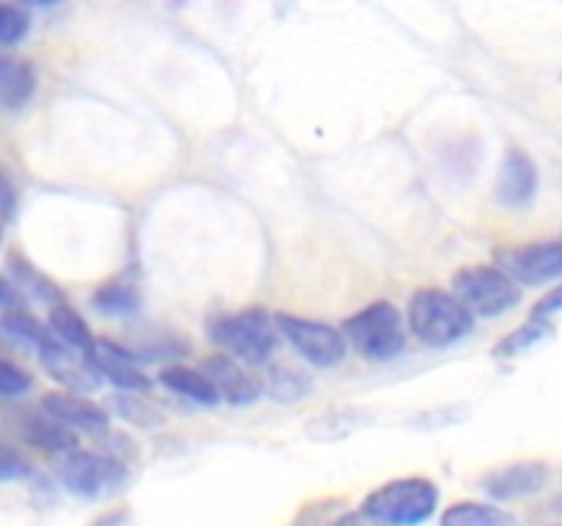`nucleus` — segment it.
<instances>
[{
    "mask_svg": "<svg viewBox=\"0 0 562 526\" xmlns=\"http://www.w3.org/2000/svg\"><path fill=\"white\" fill-rule=\"evenodd\" d=\"M88 359L97 367L99 376H104L119 389H126V392H146V389H151V381L137 367V356L130 348H124V345L110 343V340H97Z\"/></svg>",
    "mask_w": 562,
    "mask_h": 526,
    "instance_id": "9",
    "label": "nucleus"
},
{
    "mask_svg": "<svg viewBox=\"0 0 562 526\" xmlns=\"http://www.w3.org/2000/svg\"><path fill=\"white\" fill-rule=\"evenodd\" d=\"M278 321L263 307H245L209 321V338L247 365H263L278 343Z\"/></svg>",
    "mask_w": 562,
    "mask_h": 526,
    "instance_id": "2",
    "label": "nucleus"
},
{
    "mask_svg": "<svg viewBox=\"0 0 562 526\" xmlns=\"http://www.w3.org/2000/svg\"><path fill=\"white\" fill-rule=\"evenodd\" d=\"M547 477L549 469L543 464H538V460H521V464L492 471L481 485L497 502H514V499L532 496V493L541 491Z\"/></svg>",
    "mask_w": 562,
    "mask_h": 526,
    "instance_id": "10",
    "label": "nucleus"
},
{
    "mask_svg": "<svg viewBox=\"0 0 562 526\" xmlns=\"http://www.w3.org/2000/svg\"><path fill=\"white\" fill-rule=\"evenodd\" d=\"M445 526H505L516 524V518L494 504L481 502H459L442 513Z\"/></svg>",
    "mask_w": 562,
    "mask_h": 526,
    "instance_id": "19",
    "label": "nucleus"
},
{
    "mask_svg": "<svg viewBox=\"0 0 562 526\" xmlns=\"http://www.w3.org/2000/svg\"><path fill=\"white\" fill-rule=\"evenodd\" d=\"M42 409L47 411V414H53L55 420L66 422L69 427H77V431L102 433L108 431L110 425V416L104 414L97 403L75 395V389H69V392L44 395Z\"/></svg>",
    "mask_w": 562,
    "mask_h": 526,
    "instance_id": "11",
    "label": "nucleus"
},
{
    "mask_svg": "<svg viewBox=\"0 0 562 526\" xmlns=\"http://www.w3.org/2000/svg\"><path fill=\"white\" fill-rule=\"evenodd\" d=\"M351 348L371 362H390L404 351V318L393 301H373L344 321Z\"/></svg>",
    "mask_w": 562,
    "mask_h": 526,
    "instance_id": "4",
    "label": "nucleus"
},
{
    "mask_svg": "<svg viewBox=\"0 0 562 526\" xmlns=\"http://www.w3.org/2000/svg\"><path fill=\"white\" fill-rule=\"evenodd\" d=\"M137 305H140V296L130 279H110L93 294V307L104 316H132Z\"/></svg>",
    "mask_w": 562,
    "mask_h": 526,
    "instance_id": "20",
    "label": "nucleus"
},
{
    "mask_svg": "<svg viewBox=\"0 0 562 526\" xmlns=\"http://www.w3.org/2000/svg\"><path fill=\"white\" fill-rule=\"evenodd\" d=\"M201 370L212 378V384L217 387L220 398L225 403L247 405L252 400H258V395H261V387L234 359H228V356H209V359H203Z\"/></svg>",
    "mask_w": 562,
    "mask_h": 526,
    "instance_id": "13",
    "label": "nucleus"
},
{
    "mask_svg": "<svg viewBox=\"0 0 562 526\" xmlns=\"http://www.w3.org/2000/svg\"><path fill=\"white\" fill-rule=\"evenodd\" d=\"M558 312H562V285H554V288L549 290L541 301H538L536 310H532V316L552 318V316H558Z\"/></svg>",
    "mask_w": 562,
    "mask_h": 526,
    "instance_id": "26",
    "label": "nucleus"
},
{
    "mask_svg": "<svg viewBox=\"0 0 562 526\" xmlns=\"http://www.w3.org/2000/svg\"><path fill=\"white\" fill-rule=\"evenodd\" d=\"M453 290L481 318H497L521 301V288L505 268L470 266L456 272Z\"/></svg>",
    "mask_w": 562,
    "mask_h": 526,
    "instance_id": "6",
    "label": "nucleus"
},
{
    "mask_svg": "<svg viewBox=\"0 0 562 526\" xmlns=\"http://www.w3.org/2000/svg\"><path fill=\"white\" fill-rule=\"evenodd\" d=\"M31 387H33L31 376H27L22 367H16L11 359L0 362V395H3L5 400L22 398Z\"/></svg>",
    "mask_w": 562,
    "mask_h": 526,
    "instance_id": "24",
    "label": "nucleus"
},
{
    "mask_svg": "<svg viewBox=\"0 0 562 526\" xmlns=\"http://www.w3.org/2000/svg\"><path fill=\"white\" fill-rule=\"evenodd\" d=\"M0 329H3L5 338L14 340V343L20 345H27V348H33L36 354H42L44 348H49V345L58 340V334L53 332V327L49 329L42 327V323H38L33 316H27L25 310H3Z\"/></svg>",
    "mask_w": 562,
    "mask_h": 526,
    "instance_id": "17",
    "label": "nucleus"
},
{
    "mask_svg": "<svg viewBox=\"0 0 562 526\" xmlns=\"http://www.w3.org/2000/svg\"><path fill=\"white\" fill-rule=\"evenodd\" d=\"M497 266L505 268L519 285H547L562 277V241L510 247L499 252Z\"/></svg>",
    "mask_w": 562,
    "mask_h": 526,
    "instance_id": "8",
    "label": "nucleus"
},
{
    "mask_svg": "<svg viewBox=\"0 0 562 526\" xmlns=\"http://www.w3.org/2000/svg\"><path fill=\"white\" fill-rule=\"evenodd\" d=\"M27 27H31V20L22 11V5H14L11 0H5L3 11H0V44L3 47H14L16 42L27 36Z\"/></svg>",
    "mask_w": 562,
    "mask_h": 526,
    "instance_id": "23",
    "label": "nucleus"
},
{
    "mask_svg": "<svg viewBox=\"0 0 562 526\" xmlns=\"http://www.w3.org/2000/svg\"><path fill=\"white\" fill-rule=\"evenodd\" d=\"M159 381L170 389V392L181 395V398L192 400L198 405H217L220 392L212 384V378L203 370H192V367L184 365H170L159 373Z\"/></svg>",
    "mask_w": 562,
    "mask_h": 526,
    "instance_id": "16",
    "label": "nucleus"
},
{
    "mask_svg": "<svg viewBox=\"0 0 562 526\" xmlns=\"http://www.w3.org/2000/svg\"><path fill=\"white\" fill-rule=\"evenodd\" d=\"M9 274H11V279H14L16 288L25 290V294H31V296H36V299L49 301V305H55V301H64V296H60V290L55 288L53 279L44 277L38 268H33L31 263L25 261V258L9 255Z\"/></svg>",
    "mask_w": 562,
    "mask_h": 526,
    "instance_id": "21",
    "label": "nucleus"
},
{
    "mask_svg": "<svg viewBox=\"0 0 562 526\" xmlns=\"http://www.w3.org/2000/svg\"><path fill=\"white\" fill-rule=\"evenodd\" d=\"M538 190V168L525 151L514 148L505 157L497 181V197L505 206H527Z\"/></svg>",
    "mask_w": 562,
    "mask_h": 526,
    "instance_id": "12",
    "label": "nucleus"
},
{
    "mask_svg": "<svg viewBox=\"0 0 562 526\" xmlns=\"http://www.w3.org/2000/svg\"><path fill=\"white\" fill-rule=\"evenodd\" d=\"M22 5H33V9H53V5L64 3V0H20Z\"/></svg>",
    "mask_w": 562,
    "mask_h": 526,
    "instance_id": "28",
    "label": "nucleus"
},
{
    "mask_svg": "<svg viewBox=\"0 0 562 526\" xmlns=\"http://www.w3.org/2000/svg\"><path fill=\"white\" fill-rule=\"evenodd\" d=\"M439 504V491L426 477H404L368 493L362 502V515L368 521L390 526L423 524L434 515Z\"/></svg>",
    "mask_w": 562,
    "mask_h": 526,
    "instance_id": "3",
    "label": "nucleus"
},
{
    "mask_svg": "<svg viewBox=\"0 0 562 526\" xmlns=\"http://www.w3.org/2000/svg\"><path fill=\"white\" fill-rule=\"evenodd\" d=\"M280 334L300 351L302 359L316 367H338L349 354V338L329 323L300 316H274Z\"/></svg>",
    "mask_w": 562,
    "mask_h": 526,
    "instance_id": "7",
    "label": "nucleus"
},
{
    "mask_svg": "<svg viewBox=\"0 0 562 526\" xmlns=\"http://www.w3.org/2000/svg\"><path fill=\"white\" fill-rule=\"evenodd\" d=\"M49 327H53V332L58 334L66 345H71V348L80 351V354L86 356L91 354L93 343H97V338L88 332L82 316L69 305V301H55V305L49 307Z\"/></svg>",
    "mask_w": 562,
    "mask_h": 526,
    "instance_id": "18",
    "label": "nucleus"
},
{
    "mask_svg": "<svg viewBox=\"0 0 562 526\" xmlns=\"http://www.w3.org/2000/svg\"><path fill=\"white\" fill-rule=\"evenodd\" d=\"M25 474H27V466L22 464L20 455H16L14 449L5 447L3 453H0V480H3V482L22 480Z\"/></svg>",
    "mask_w": 562,
    "mask_h": 526,
    "instance_id": "25",
    "label": "nucleus"
},
{
    "mask_svg": "<svg viewBox=\"0 0 562 526\" xmlns=\"http://www.w3.org/2000/svg\"><path fill=\"white\" fill-rule=\"evenodd\" d=\"M36 91V71L27 60L3 58L0 60V102L9 113L25 107Z\"/></svg>",
    "mask_w": 562,
    "mask_h": 526,
    "instance_id": "15",
    "label": "nucleus"
},
{
    "mask_svg": "<svg viewBox=\"0 0 562 526\" xmlns=\"http://www.w3.org/2000/svg\"><path fill=\"white\" fill-rule=\"evenodd\" d=\"M60 485L80 499H102L119 491L130 477V469L113 455L88 453V449H71L58 455L55 464Z\"/></svg>",
    "mask_w": 562,
    "mask_h": 526,
    "instance_id": "5",
    "label": "nucleus"
},
{
    "mask_svg": "<svg viewBox=\"0 0 562 526\" xmlns=\"http://www.w3.org/2000/svg\"><path fill=\"white\" fill-rule=\"evenodd\" d=\"M409 329L428 348H448L475 327V312L459 299V294H448L439 288H420L412 294L406 307Z\"/></svg>",
    "mask_w": 562,
    "mask_h": 526,
    "instance_id": "1",
    "label": "nucleus"
},
{
    "mask_svg": "<svg viewBox=\"0 0 562 526\" xmlns=\"http://www.w3.org/2000/svg\"><path fill=\"white\" fill-rule=\"evenodd\" d=\"M22 436L27 444H33L36 449L49 455H64L77 449V438L71 433V427L66 422L55 420L53 414L42 409V414H25L22 422Z\"/></svg>",
    "mask_w": 562,
    "mask_h": 526,
    "instance_id": "14",
    "label": "nucleus"
},
{
    "mask_svg": "<svg viewBox=\"0 0 562 526\" xmlns=\"http://www.w3.org/2000/svg\"><path fill=\"white\" fill-rule=\"evenodd\" d=\"M3 203H5V222H11V219H14L16 195H14V184H11L9 175H3Z\"/></svg>",
    "mask_w": 562,
    "mask_h": 526,
    "instance_id": "27",
    "label": "nucleus"
},
{
    "mask_svg": "<svg viewBox=\"0 0 562 526\" xmlns=\"http://www.w3.org/2000/svg\"><path fill=\"white\" fill-rule=\"evenodd\" d=\"M547 338H552V323H549V318L532 316L525 327H519L514 334H508V338L494 345V356H519L525 351L536 348Z\"/></svg>",
    "mask_w": 562,
    "mask_h": 526,
    "instance_id": "22",
    "label": "nucleus"
}]
</instances>
